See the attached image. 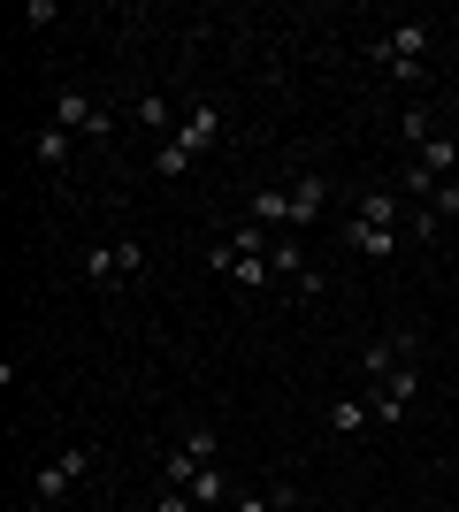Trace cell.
<instances>
[{
    "label": "cell",
    "mask_w": 459,
    "mask_h": 512,
    "mask_svg": "<svg viewBox=\"0 0 459 512\" xmlns=\"http://www.w3.org/2000/svg\"><path fill=\"white\" fill-rule=\"evenodd\" d=\"M215 138H222V107H215V100L184 107V115H176V130H169V146H153V176H161V184H176L199 153L215 146Z\"/></svg>",
    "instance_id": "cell-1"
},
{
    "label": "cell",
    "mask_w": 459,
    "mask_h": 512,
    "mask_svg": "<svg viewBox=\"0 0 459 512\" xmlns=\"http://www.w3.org/2000/svg\"><path fill=\"white\" fill-rule=\"evenodd\" d=\"M368 62L383 69V77H398V85H421V77H429V23L421 16L391 23V31L368 46Z\"/></svg>",
    "instance_id": "cell-2"
},
{
    "label": "cell",
    "mask_w": 459,
    "mask_h": 512,
    "mask_svg": "<svg viewBox=\"0 0 459 512\" xmlns=\"http://www.w3.org/2000/svg\"><path fill=\"white\" fill-rule=\"evenodd\" d=\"M85 474H92V451H85V444L54 451V459H46V467L31 474V505H39V512H54L69 490H77V482H85Z\"/></svg>",
    "instance_id": "cell-3"
},
{
    "label": "cell",
    "mask_w": 459,
    "mask_h": 512,
    "mask_svg": "<svg viewBox=\"0 0 459 512\" xmlns=\"http://www.w3.org/2000/svg\"><path fill=\"white\" fill-rule=\"evenodd\" d=\"M138 276H146V245H138V237H108V245H92V253H85V283H100V291L138 283Z\"/></svg>",
    "instance_id": "cell-4"
},
{
    "label": "cell",
    "mask_w": 459,
    "mask_h": 512,
    "mask_svg": "<svg viewBox=\"0 0 459 512\" xmlns=\"http://www.w3.org/2000/svg\"><path fill=\"white\" fill-rule=\"evenodd\" d=\"M414 398H421V360H414V367H398L391 383H368V406H375V421H383V428H406Z\"/></svg>",
    "instance_id": "cell-5"
},
{
    "label": "cell",
    "mask_w": 459,
    "mask_h": 512,
    "mask_svg": "<svg viewBox=\"0 0 459 512\" xmlns=\"http://www.w3.org/2000/svg\"><path fill=\"white\" fill-rule=\"evenodd\" d=\"M54 123H62L69 138H92V146H100V138L115 130V115L92 100V92H62V100H54Z\"/></svg>",
    "instance_id": "cell-6"
},
{
    "label": "cell",
    "mask_w": 459,
    "mask_h": 512,
    "mask_svg": "<svg viewBox=\"0 0 459 512\" xmlns=\"http://www.w3.org/2000/svg\"><path fill=\"white\" fill-rule=\"evenodd\" d=\"M414 360H421L414 329H391V337H375L368 352H360V367H368V383H391L398 367H414Z\"/></svg>",
    "instance_id": "cell-7"
},
{
    "label": "cell",
    "mask_w": 459,
    "mask_h": 512,
    "mask_svg": "<svg viewBox=\"0 0 459 512\" xmlns=\"http://www.w3.org/2000/svg\"><path fill=\"white\" fill-rule=\"evenodd\" d=\"M352 214H360V222H375V230H406V199H398V184H368V192L352 199Z\"/></svg>",
    "instance_id": "cell-8"
},
{
    "label": "cell",
    "mask_w": 459,
    "mask_h": 512,
    "mask_svg": "<svg viewBox=\"0 0 459 512\" xmlns=\"http://www.w3.org/2000/svg\"><path fill=\"white\" fill-rule=\"evenodd\" d=\"M284 192H291V230H306V222H322V207H329V184H322L314 169H299V176L284 184Z\"/></svg>",
    "instance_id": "cell-9"
},
{
    "label": "cell",
    "mask_w": 459,
    "mask_h": 512,
    "mask_svg": "<svg viewBox=\"0 0 459 512\" xmlns=\"http://www.w3.org/2000/svg\"><path fill=\"white\" fill-rule=\"evenodd\" d=\"M345 245L368 260H398V245H406V230H375V222H360V214H345Z\"/></svg>",
    "instance_id": "cell-10"
},
{
    "label": "cell",
    "mask_w": 459,
    "mask_h": 512,
    "mask_svg": "<svg viewBox=\"0 0 459 512\" xmlns=\"http://www.w3.org/2000/svg\"><path fill=\"white\" fill-rule=\"evenodd\" d=\"M360 428H375V406H368V390H345L329 406V436H360Z\"/></svg>",
    "instance_id": "cell-11"
},
{
    "label": "cell",
    "mask_w": 459,
    "mask_h": 512,
    "mask_svg": "<svg viewBox=\"0 0 459 512\" xmlns=\"http://www.w3.org/2000/svg\"><path fill=\"white\" fill-rule=\"evenodd\" d=\"M192 505H199V512H230V505H238V482H230L222 467H199V482H192Z\"/></svg>",
    "instance_id": "cell-12"
},
{
    "label": "cell",
    "mask_w": 459,
    "mask_h": 512,
    "mask_svg": "<svg viewBox=\"0 0 459 512\" xmlns=\"http://www.w3.org/2000/svg\"><path fill=\"white\" fill-rule=\"evenodd\" d=\"M414 161H421L429 176H437V184H452V176H459V138H452V130H437V138H429V146H421Z\"/></svg>",
    "instance_id": "cell-13"
},
{
    "label": "cell",
    "mask_w": 459,
    "mask_h": 512,
    "mask_svg": "<svg viewBox=\"0 0 459 512\" xmlns=\"http://www.w3.org/2000/svg\"><path fill=\"white\" fill-rule=\"evenodd\" d=\"M69 153H77V138H69V130H62V123H46V130H39V138H31V161H39V169H62Z\"/></svg>",
    "instance_id": "cell-14"
},
{
    "label": "cell",
    "mask_w": 459,
    "mask_h": 512,
    "mask_svg": "<svg viewBox=\"0 0 459 512\" xmlns=\"http://www.w3.org/2000/svg\"><path fill=\"white\" fill-rule=\"evenodd\" d=\"M253 222H261V230H291V192L261 184V192H253Z\"/></svg>",
    "instance_id": "cell-15"
},
{
    "label": "cell",
    "mask_w": 459,
    "mask_h": 512,
    "mask_svg": "<svg viewBox=\"0 0 459 512\" xmlns=\"http://www.w3.org/2000/svg\"><path fill=\"white\" fill-rule=\"evenodd\" d=\"M138 130H153L161 146H169V130H176V115H169V100L161 92H138Z\"/></svg>",
    "instance_id": "cell-16"
},
{
    "label": "cell",
    "mask_w": 459,
    "mask_h": 512,
    "mask_svg": "<svg viewBox=\"0 0 459 512\" xmlns=\"http://www.w3.org/2000/svg\"><path fill=\"white\" fill-rule=\"evenodd\" d=\"M398 138H406V146H429V138H437V115H429V107H406V115H398Z\"/></svg>",
    "instance_id": "cell-17"
},
{
    "label": "cell",
    "mask_w": 459,
    "mask_h": 512,
    "mask_svg": "<svg viewBox=\"0 0 459 512\" xmlns=\"http://www.w3.org/2000/svg\"><path fill=\"white\" fill-rule=\"evenodd\" d=\"M398 199H421V207H429V199H437V176L421 169V161H406V169H398Z\"/></svg>",
    "instance_id": "cell-18"
},
{
    "label": "cell",
    "mask_w": 459,
    "mask_h": 512,
    "mask_svg": "<svg viewBox=\"0 0 459 512\" xmlns=\"http://www.w3.org/2000/svg\"><path fill=\"white\" fill-rule=\"evenodd\" d=\"M291 505H299L291 490H238V505H230V512H291Z\"/></svg>",
    "instance_id": "cell-19"
},
{
    "label": "cell",
    "mask_w": 459,
    "mask_h": 512,
    "mask_svg": "<svg viewBox=\"0 0 459 512\" xmlns=\"http://www.w3.org/2000/svg\"><path fill=\"white\" fill-rule=\"evenodd\" d=\"M146 512H199V505H192V490H161Z\"/></svg>",
    "instance_id": "cell-20"
},
{
    "label": "cell",
    "mask_w": 459,
    "mask_h": 512,
    "mask_svg": "<svg viewBox=\"0 0 459 512\" xmlns=\"http://www.w3.org/2000/svg\"><path fill=\"white\" fill-rule=\"evenodd\" d=\"M429 214H459V176H452V184H437V199H429Z\"/></svg>",
    "instance_id": "cell-21"
},
{
    "label": "cell",
    "mask_w": 459,
    "mask_h": 512,
    "mask_svg": "<svg viewBox=\"0 0 459 512\" xmlns=\"http://www.w3.org/2000/svg\"><path fill=\"white\" fill-rule=\"evenodd\" d=\"M123 512H131V505H123Z\"/></svg>",
    "instance_id": "cell-22"
}]
</instances>
